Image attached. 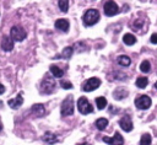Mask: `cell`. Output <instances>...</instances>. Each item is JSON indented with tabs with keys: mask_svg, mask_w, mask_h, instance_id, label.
<instances>
[{
	"mask_svg": "<svg viewBox=\"0 0 157 145\" xmlns=\"http://www.w3.org/2000/svg\"><path fill=\"white\" fill-rule=\"evenodd\" d=\"M82 21H83V25H85L86 27L96 25V23L99 21V12H98V10H96V9H90V10H87V11L83 14Z\"/></svg>",
	"mask_w": 157,
	"mask_h": 145,
	"instance_id": "1",
	"label": "cell"
},
{
	"mask_svg": "<svg viewBox=\"0 0 157 145\" xmlns=\"http://www.w3.org/2000/svg\"><path fill=\"white\" fill-rule=\"evenodd\" d=\"M54 90H55V81H54V79H52V77L43 79V81L40 84V92L48 95V93H53Z\"/></svg>",
	"mask_w": 157,
	"mask_h": 145,
	"instance_id": "2",
	"label": "cell"
},
{
	"mask_svg": "<svg viewBox=\"0 0 157 145\" xmlns=\"http://www.w3.org/2000/svg\"><path fill=\"white\" fill-rule=\"evenodd\" d=\"M60 111H61V116H71L74 113V101H72V97H66L63 103H61V107H60Z\"/></svg>",
	"mask_w": 157,
	"mask_h": 145,
	"instance_id": "3",
	"label": "cell"
},
{
	"mask_svg": "<svg viewBox=\"0 0 157 145\" xmlns=\"http://www.w3.org/2000/svg\"><path fill=\"white\" fill-rule=\"evenodd\" d=\"M77 108H78L80 113H82V114H88V113H92L93 112V107L87 101L86 97H80L78 98V101H77Z\"/></svg>",
	"mask_w": 157,
	"mask_h": 145,
	"instance_id": "4",
	"label": "cell"
},
{
	"mask_svg": "<svg viewBox=\"0 0 157 145\" xmlns=\"http://www.w3.org/2000/svg\"><path fill=\"white\" fill-rule=\"evenodd\" d=\"M10 34H11V39H12V41H17V42L23 41V39L26 38V36H27L26 31H25L22 27H20V26H13V27L11 28Z\"/></svg>",
	"mask_w": 157,
	"mask_h": 145,
	"instance_id": "5",
	"label": "cell"
},
{
	"mask_svg": "<svg viewBox=\"0 0 157 145\" xmlns=\"http://www.w3.org/2000/svg\"><path fill=\"white\" fill-rule=\"evenodd\" d=\"M99 85H101V80L98 77H91V79H88L87 81L83 82L82 90L85 92H91V91H94L96 88H98Z\"/></svg>",
	"mask_w": 157,
	"mask_h": 145,
	"instance_id": "6",
	"label": "cell"
},
{
	"mask_svg": "<svg viewBox=\"0 0 157 145\" xmlns=\"http://www.w3.org/2000/svg\"><path fill=\"white\" fill-rule=\"evenodd\" d=\"M151 103H152V101L147 95H141L135 98V106L139 109H147L151 106Z\"/></svg>",
	"mask_w": 157,
	"mask_h": 145,
	"instance_id": "7",
	"label": "cell"
},
{
	"mask_svg": "<svg viewBox=\"0 0 157 145\" xmlns=\"http://www.w3.org/2000/svg\"><path fill=\"white\" fill-rule=\"evenodd\" d=\"M103 10H104L105 16H114V15H117L119 12V7H118V5L113 0L105 1L104 6H103Z\"/></svg>",
	"mask_w": 157,
	"mask_h": 145,
	"instance_id": "8",
	"label": "cell"
},
{
	"mask_svg": "<svg viewBox=\"0 0 157 145\" xmlns=\"http://www.w3.org/2000/svg\"><path fill=\"white\" fill-rule=\"evenodd\" d=\"M103 141L104 143H108V144H113V145H118V144H124V139L121 136L120 133L115 131L114 133V136L113 138H109V136H103Z\"/></svg>",
	"mask_w": 157,
	"mask_h": 145,
	"instance_id": "9",
	"label": "cell"
},
{
	"mask_svg": "<svg viewBox=\"0 0 157 145\" xmlns=\"http://www.w3.org/2000/svg\"><path fill=\"white\" fill-rule=\"evenodd\" d=\"M119 125H120V128H121L123 130H125V131H131V130H132V122H131L130 117H128V116H124L123 118H120Z\"/></svg>",
	"mask_w": 157,
	"mask_h": 145,
	"instance_id": "10",
	"label": "cell"
},
{
	"mask_svg": "<svg viewBox=\"0 0 157 145\" xmlns=\"http://www.w3.org/2000/svg\"><path fill=\"white\" fill-rule=\"evenodd\" d=\"M1 48L5 50V52H11L12 48H13V41L11 39V37L9 36H4L2 39H1Z\"/></svg>",
	"mask_w": 157,
	"mask_h": 145,
	"instance_id": "11",
	"label": "cell"
},
{
	"mask_svg": "<svg viewBox=\"0 0 157 145\" xmlns=\"http://www.w3.org/2000/svg\"><path fill=\"white\" fill-rule=\"evenodd\" d=\"M54 26H55L56 29H60L61 32H67L69 31V21L65 20V18L56 20L55 23H54Z\"/></svg>",
	"mask_w": 157,
	"mask_h": 145,
	"instance_id": "12",
	"label": "cell"
},
{
	"mask_svg": "<svg viewBox=\"0 0 157 145\" xmlns=\"http://www.w3.org/2000/svg\"><path fill=\"white\" fill-rule=\"evenodd\" d=\"M31 112H32V114L34 117H42V116H44L45 109H44V106L42 103H36V104L32 106Z\"/></svg>",
	"mask_w": 157,
	"mask_h": 145,
	"instance_id": "13",
	"label": "cell"
},
{
	"mask_svg": "<svg viewBox=\"0 0 157 145\" xmlns=\"http://www.w3.org/2000/svg\"><path fill=\"white\" fill-rule=\"evenodd\" d=\"M9 106L11 107V108H13V109H16V108H18L22 103H23V98H22V95L21 93H18L15 98H12V100H9Z\"/></svg>",
	"mask_w": 157,
	"mask_h": 145,
	"instance_id": "14",
	"label": "cell"
},
{
	"mask_svg": "<svg viewBox=\"0 0 157 145\" xmlns=\"http://www.w3.org/2000/svg\"><path fill=\"white\" fill-rule=\"evenodd\" d=\"M113 96H114L115 100H123V98H125L128 96V91L124 87H119L113 92Z\"/></svg>",
	"mask_w": 157,
	"mask_h": 145,
	"instance_id": "15",
	"label": "cell"
},
{
	"mask_svg": "<svg viewBox=\"0 0 157 145\" xmlns=\"http://www.w3.org/2000/svg\"><path fill=\"white\" fill-rule=\"evenodd\" d=\"M42 140H43L44 143H49V144L58 143V138H56V135H55V134H53V133H50V131H47V133L43 135Z\"/></svg>",
	"mask_w": 157,
	"mask_h": 145,
	"instance_id": "16",
	"label": "cell"
},
{
	"mask_svg": "<svg viewBox=\"0 0 157 145\" xmlns=\"http://www.w3.org/2000/svg\"><path fill=\"white\" fill-rule=\"evenodd\" d=\"M123 42H124L126 45H132V44L136 43V38H135L134 34L126 33V34H124V37H123Z\"/></svg>",
	"mask_w": 157,
	"mask_h": 145,
	"instance_id": "17",
	"label": "cell"
},
{
	"mask_svg": "<svg viewBox=\"0 0 157 145\" xmlns=\"http://www.w3.org/2000/svg\"><path fill=\"white\" fill-rule=\"evenodd\" d=\"M117 61H118V64L121 65V66H129L130 63H131V60H130V58H129L128 55H119V57L117 58Z\"/></svg>",
	"mask_w": 157,
	"mask_h": 145,
	"instance_id": "18",
	"label": "cell"
},
{
	"mask_svg": "<svg viewBox=\"0 0 157 145\" xmlns=\"http://www.w3.org/2000/svg\"><path fill=\"white\" fill-rule=\"evenodd\" d=\"M94 124H96L98 130H104L107 128V125H108V119L107 118H98Z\"/></svg>",
	"mask_w": 157,
	"mask_h": 145,
	"instance_id": "19",
	"label": "cell"
},
{
	"mask_svg": "<svg viewBox=\"0 0 157 145\" xmlns=\"http://www.w3.org/2000/svg\"><path fill=\"white\" fill-rule=\"evenodd\" d=\"M50 71H52L54 77H61L64 75V71L59 66H56V65H50Z\"/></svg>",
	"mask_w": 157,
	"mask_h": 145,
	"instance_id": "20",
	"label": "cell"
},
{
	"mask_svg": "<svg viewBox=\"0 0 157 145\" xmlns=\"http://www.w3.org/2000/svg\"><path fill=\"white\" fill-rule=\"evenodd\" d=\"M147 84H148V80H147V77H144V76L137 77V79H136V82H135V85H136L139 88H145V87L147 86Z\"/></svg>",
	"mask_w": 157,
	"mask_h": 145,
	"instance_id": "21",
	"label": "cell"
},
{
	"mask_svg": "<svg viewBox=\"0 0 157 145\" xmlns=\"http://www.w3.org/2000/svg\"><path fill=\"white\" fill-rule=\"evenodd\" d=\"M72 53H74V48H72V47H65V48L63 49L61 57H63L64 59H69V58H71Z\"/></svg>",
	"mask_w": 157,
	"mask_h": 145,
	"instance_id": "22",
	"label": "cell"
},
{
	"mask_svg": "<svg viewBox=\"0 0 157 145\" xmlns=\"http://www.w3.org/2000/svg\"><path fill=\"white\" fill-rule=\"evenodd\" d=\"M140 70L142 72H148L151 70V63L148 60H144L141 64H140Z\"/></svg>",
	"mask_w": 157,
	"mask_h": 145,
	"instance_id": "23",
	"label": "cell"
},
{
	"mask_svg": "<svg viewBox=\"0 0 157 145\" xmlns=\"http://www.w3.org/2000/svg\"><path fill=\"white\" fill-rule=\"evenodd\" d=\"M96 104H97L98 109H103L107 106V100L104 97H97L96 98Z\"/></svg>",
	"mask_w": 157,
	"mask_h": 145,
	"instance_id": "24",
	"label": "cell"
},
{
	"mask_svg": "<svg viewBox=\"0 0 157 145\" xmlns=\"http://www.w3.org/2000/svg\"><path fill=\"white\" fill-rule=\"evenodd\" d=\"M58 5H59V9L63 12H66L69 10V0H59L58 1Z\"/></svg>",
	"mask_w": 157,
	"mask_h": 145,
	"instance_id": "25",
	"label": "cell"
},
{
	"mask_svg": "<svg viewBox=\"0 0 157 145\" xmlns=\"http://www.w3.org/2000/svg\"><path fill=\"white\" fill-rule=\"evenodd\" d=\"M140 144L141 145H150L151 144V135L150 134H144L140 139Z\"/></svg>",
	"mask_w": 157,
	"mask_h": 145,
	"instance_id": "26",
	"label": "cell"
},
{
	"mask_svg": "<svg viewBox=\"0 0 157 145\" xmlns=\"http://www.w3.org/2000/svg\"><path fill=\"white\" fill-rule=\"evenodd\" d=\"M60 85H61V87H63V88H65V90L72 88V84H71V82H69V81H61V82H60Z\"/></svg>",
	"mask_w": 157,
	"mask_h": 145,
	"instance_id": "27",
	"label": "cell"
},
{
	"mask_svg": "<svg viewBox=\"0 0 157 145\" xmlns=\"http://www.w3.org/2000/svg\"><path fill=\"white\" fill-rule=\"evenodd\" d=\"M141 26H142V21H141V20H140L139 22H137V21L134 22V28H135V31H137L139 28H141Z\"/></svg>",
	"mask_w": 157,
	"mask_h": 145,
	"instance_id": "28",
	"label": "cell"
},
{
	"mask_svg": "<svg viewBox=\"0 0 157 145\" xmlns=\"http://www.w3.org/2000/svg\"><path fill=\"white\" fill-rule=\"evenodd\" d=\"M151 43H153V44L157 43V33H153V34L151 36Z\"/></svg>",
	"mask_w": 157,
	"mask_h": 145,
	"instance_id": "29",
	"label": "cell"
},
{
	"mask_svg": "<svg viewBox=\"0 0 157 145\" xmlns=\"http://www.w3.org/2000/svg\"><path fill=\"white\" fill-rule=\"evenodd\" d=\"M5 92V86L2 84H0V95H2Z\"/></svg>",
	"mask_w": 157,
	"mask_h": 145,
	"instance_id": "30",
	"label": "cell"
},
{
	"mask_svg": "<svg viewBox=\"0 0 157 145\" xmlns=\"http://www.w3.org/2000/svg\"><path fill=\"white\" fill-rule=\"evenodd\" d=\"M110 112H112V113H115V112H119V109H114V107L110 106Z\"/></svg>",
	"mask_w": 157,
	"mask_h": 145,
	"instance_id": "31",
	"label": "cell"
},
{
	"mask_svg": "<svg viewBox=\"0 0 157 145\" xmlns=\"http://www.w3.org/2000/svg\"><path fill=\"white\" fill-rule=\"evenodd\" d=\"M0 130H1V123H0Z\"/></svg>",
	"mask_w": 157,
	"mask_h": 145,
	"instance_id": "32",
	"label": "cell"
}]
</instances>
